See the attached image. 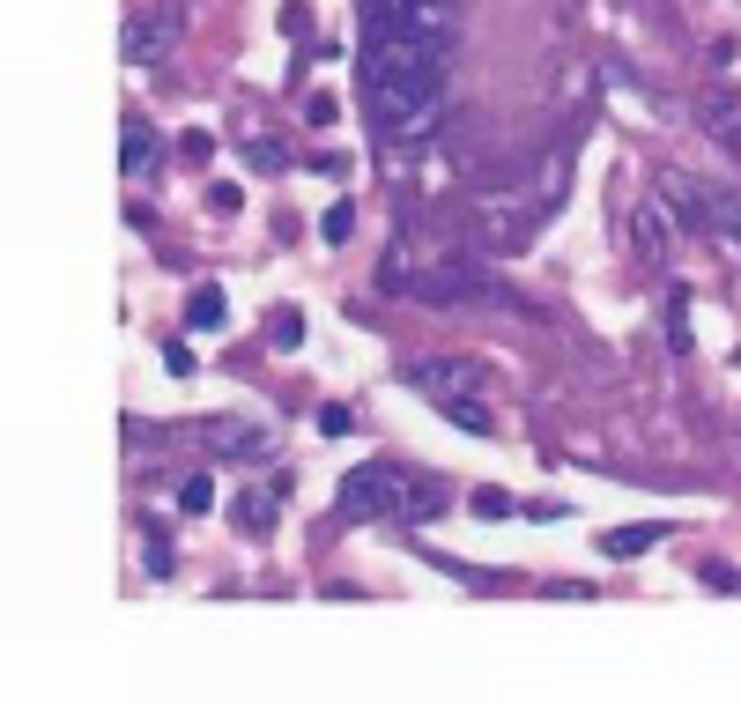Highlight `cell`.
Returning <instances> with one entry per match:
<instances>
[{
    "instance_id": "21",
    "label": "cell",
    "mask_w": 741,
    "mask_h": 704,
    "mask_svg": "<svg viewBox=\"0 0 741 704\" xmlns=\"http://www.w3.org/2000/svg\"><path fill=\"white\" fill-rule=\"evenodd\" d=\"M246 164H252V171H282L289 156H282V141H267V134H246Z\"/></svg>"
},
{
    "instance_id": "4",
    "label": "cell",
    "mask_w": 741,
    "mask_h": 704,
    "mask_svg": "<svg viewBox=\"0 0 741 704\" xmlns=\"http://www.w3.org/2000/svg\"><path fill=\"white\" fill-rule=\"evenodd\" d=\"M334 504H341V519H393L409 504V475L386 467V460H364V467L341 475V498Z\"/></svg>"
},
{
    "instance_id": "11",
    "label": "cell",
    "mask_w": 741,
    "mask_h": 704,
    "mask_svg": "<svg viewBox=\"0 0 741 704\" xmlns=\"http://www.w3.org/2000/svg\"><path fill=\"white\" fill-rule=\"evenodd\" d=\"M704 230L741 252V186H704Z\"/></svg>"
},
{
    "instance_id": "26",
    "label": "cell",
    "mask_w": 741,
    "mask_h": 704,
    "mask_svg": "<svg viewBox=\"0 0 741 704\" xmlns=\"http://www.w3.org/2000/svg\"><path fill=\"white\" fill-rule=\"evenodd\" d=\"M164 372L171 378H193V349H186V341H164Z\"/></svg>"
},
{
    "instance_id": "12",
    "label": "cell",
    "mask_w": 741,
    "mask_h": 704,
    "mask_svg": "<svg viewBox=\"0 0 741 704\" xmlns=\"http://www.w3.org/2000/svg\"><path fill=\"white\" fill-rule=\"evenodd\" d=\"M653 541H667V527H653V519H630V527H608V535L593 541V549H601L608 564H638Z\"/></svg>"
},
{
    "instance_id": "13",
    "label": "cell",
    "mask_w": 741,
    "mask_h": 704,
    "mask_svg": "<svg viewBox=\"0 0 741 704\" xmlns=\"http://www.w3.org/2000/svg\"><path fill=\"white\" fill-rule=\"evenodd\" d=\"M156 149H164V141H156V126H149V120H126L120 126V171H126V178H149V171H156Z\"/></svg>"
},
{
    "instance_id": "22",
    "label": "cell",
    "mask_w": 741,
    "mask_h": 704,
    "mask_svg": "<svg viewBox=\"0 0 741 704\" xmlns=\"http://www.w3.org/2000/svg\"><path fill=\"white\" fill-rule=\"evenodd\" d=\"M453 415V430H467V438H490V408L482 401H467V408H445Z\"/></svg>"
},
{
    "instance_id": "7",
    "label": "cell",
    "mask_w": 741,
    "mask_h": 704,
    "mask_svg": "<svg viewBox=\"0 0 741 704\" xmlns=\"http://www.w3.org/2000/svg\"><path fill=\"white\" fill-rule=\"evenodd\" d=\"M630 238H638V252H645V260H667V252L690 238V223H682V208L667 201V193H645V201H638V215H630Z\"/></svg>"
},
{
    "instance_id": "1",
    "label": "cell",
    "mask_w": 741,
    "mask_h": 704,
    "mask_svg": "<svg viewBox=\"0 0 741 704\" xmlns=\"http://www.w3.org/2000/svg\"><path fill=\"white\" fill-rule=\"evenodd\" d=\"M364 104L386 141H423L445 120V45L378 23L364 45Z\"/></svg>"
},
{
    "instance_id": "25",
    "label": "cell",
    "mask_w": 741,
    "mask_h": 704,
    "mask_svg": "<svg viewBox=\"0 0 741 704\" xmlns=\"http://www.w3.org/2000/svg\"><path fill=\"white\" fill-rule=\"evenodd\" d=\"M334 112H341V104H334L327 89H312V97H304V120H312V126H334Z\"/></svg>"
},
{
    "instance_id": "16",
    "label": "cell",
    "mask_w": 741,
    "mask_h": 704,
    "mask_svg": "<svg viewBox=\"0 0 741 704\" xmlns=\"http://www.w3.org/2000/svg\"><path fill=\"white\" fill-rule=\"evenodd\" d=\"M453 504V490L438 482V475H409V504H401V519H438Z\"/></svg>"
},
{
    "instance_id": "30",
    "label": "cell",
    "mask_w": 741,
    "mask_h": 704,
    "mask_svg": "<svg viewBox=\"0 0 741 704\" xmlns=\"http://www.w3.org/2000/svg\"><path fill=\"white\" fill-rule=\"evenodd\" d=\"M149 571H156V579H171V549H164V535H149Z\"/></svg>"
},
{
    "instance_id": "6",
    "label": "cell",
    "mask_w": 741,
    "mask_h": 704,
    "mask_svg": "<svg viewBox=\"0 0 741 704\" xmlns=\"http://www.w3.org/2000/svg\"><path fill=\"white\" fill-rule=\"evenodd\" d=\"M178 38H186V8L178 0H156V8H141L126 23L120 52H126V67H164L171 52H178Z\"/></svg>"
},
{
    "instance_id": "19",
    "label": "cell",
    "mask_w": 741,
    "mask_h": 704,
    "mask_svg": "<svg viewBox=\"0 0 741 704\" xmlns=\"http://www.w3.org/2000/svg\"><path fill=\"white\" fill-rule=\"evenodd\" d=\"M660 327H667L675 349H690V297H667V304H660Z\"/></svg>"
},
{
    "instance_id": "17",
    "label": "cell",
    "mask_w": 741,
    "mask_h": 704,
    "mask_svg": "<svg viewBox=\"0 0 741 704\" xmlns=\"http://www.w3.org/2000/svg\"><path fill=\"white\" fill-rule=\"evenodd\" d=\"M319 238H327V246H349V238H356V208L334 201L327 215H319Z\"/></svg>"
},
{
    "instance_id": "9",
    "label": "cell",
    "mask_w": 741,
    "mask_h": 704,
    "mask_svg": "<svg viewBox=\"0 0 741 704\" xmlns=\"http://www.w3.org/2000/svg\"><path fill=\"white\" fill-rule=\"evenodd\" d=\"M690 112H698V126L712 134V141H727V149L741 141V89H727V83H704Z\"/></svg>"
},
{
    "instance_id": "20",
    "label": "cell",
    "mask_w": 741,
    "mask_h": 704,
    "mask_svg": "<svg viewBox=\"0 0 741 704\" xmlns=\"http://www.w3.org/2000/svg\"><path fill=\"white\" fill-rule=\"evenodd\" d=\"M267 341H275V349H297V341H304V312H297V304H282V312L267 319Z\"/></svg>"
},
{
    "instance_id": "3",
    "label": "cell",
    "mask_w": 741,
    "mask_h": 704,
    "mask_svg": "<svg viewBox=\"0 0 741 704\" xmlns=\"http://www.w3.org/2000/svg\"><path fill=\"white\" fill-rule=\"evenodd\" d=\"M541 215H549V208H541L535 186H475L467 208H460V230H467V246H475V252L512 260V252L535 246Z\"/></svg>"
},
{
    "instance_id": "23",
    "label": "cell",
    "mask_w": 741,
    "mask_h": 704,
    "mask_svg": "<svg viewBox=\"0 0 741 704\" xmlns=\"http://www.w3.org/2000/svg\"><path fill=\"white\" fill-rule=\"evenodd\" d=\"M319 430H327V438H349V430H356V415L341 408V401H327V408H319Z\"/></svg>"
},
{
    "instance_id": "14",
    "label": "cell",
    "mask_w": 741,
    "mask_h": 704,
    "mask_svg": "<svg viewBox=\"0 0 741 704\" xmlns=\"http://www.w3.org/2000/svg\"><path fill=\"white\" fill-rule=\"evenodd\" d=\"M527 186L541 193V208L556 215V201H564V186H572V149H549V156H535V171H527Z\"/></svg>"
},
{
    "instance_id": "27",
    "label": "cell",
    "mask_w": 741,
    "mask_h": 704,
    "mask_svg": "<svg viewBox=\"0 0 741 704\" xmlns=\"http://www.w3.org/2000/svg\"><path fill=\"white\" fill-rule=\"evenodd\" d=\"M467 504H475L482 519H504V512H512V498H504V490H475V498H467Z\"/></svg>"
},
{
    "instance_id": "2",
    "label": "cell",
    "mask_w": 741,
    "mask_h": 704,
    "mask_svg": "<svg viewBox=\"0 0 741 704\" xmlns=\"http://www.w3.org/2000/svg\"><path fill=\"white\" fill-rule=\"evenodd\" d=\"M467 252L475 246H423L415 230H401V238L386 246V260H378V290H401V297H415V304H460V297L504 304V297L490 290V275H482Z\"/></svg>"
},
{
    "instance_id": "5",
    "label": "cell",
    "mask_w": 741,
    "mask_h": 704,
    "mask_svg": "<svg viewBox=\"0 0 741 704\" xmlns=\"http://www.w3.org/2000/svg\"><path fill=\"white\" fill-rule=\"evenodd\" d=\"M409 386L423 393V401H438V408H467V401H482L490 372H482L475 356H415Z\"/></svg>"
},
{
    "instance_id": "8",
    "label": "cell",
    "mask_w": 741,
    "mask_h": 704,
    "mask_svg": "<svg viewBox=\"0 0 741 704\" xmlns=\"http://www.w3.org/2000/svg\"><path fill=\"white\" fill-rule=\"evenodd\" d=\"M193 430H201L208 453H223V460H267L275 453V430H260V423H246V415H208V423H193Z\"/></svg>"
},
{
    "instance_id": "15",
    "label": "cell",
    "mask_w": 741,
    "mask_h": 704,
    "mask_svg": "<svg viewBox=\"0 0 741 704\" xmlns=\"http://www.w3.org/2000/svg\"><path fill=\"white\" fill-rule=\"evenodd\" d=\"M186 319H193L201 334H223V327H230V297L215 290V282H193V297H186Z\"/></svg>"
},
{
    "instance_id": "28",
    "label": "cell",
    "mask_w": 741,
    "mask_h": 704,
    "mask_svg": "<svg viewBox=\"0 0 741 704\" xmlns=\"http://www.w3.org/2000/svg\"><path fill=\"white\" fill-rule=\"evenodd\" d=\"M186 164H215V134H186Z\"/></svg>"
},
{
    "instance_id": "18",
    "label": "cell",
    "mask_w": 741,
    "mask_h": 704,
    "mask_svg": "<svg viewBox=\"0 0 741 704\" xmlns=\"http://www.w3.org/2000/svg\"><path fill=\"white\" fill-rule=\"evenodd\" d=\"M178 512H193V519L215 512V482H208V475H186V482H178Z\"/></svg>"
},
{
    "instance_id": "31",
    "label": "cell",
    "mask_w": 741,
    "mask_h": 704,
    "mask_svg": "<svg viewBox=\"0 0 741 704\" xmlns=\"http://www.w3.org/2000/svg\"><path fill=\"white\" fill-rule=\"evenodd\" d=\"M734 156H741V141H734Z\"/></svg>"
},
{
    "instance_id": "10",
    "label": "cell",
    "mask_w": 741,
    "mask_h": 704,
    "mask_svg": "<svg viewBox=\"0 0 741 704\" xmlns=\"http://www.w3.org/2000/svg\"><path fill=\"white\" fill-rule=\"evenodd\" d=\"M230 519H238V535H267L282 519V482H246L238 504H230Z\"/></svg>"
},
{
    "instance_id": "24",
    "label": "cell",
    "mask_w": 741,
    "mask_h": 704,
    "mask_svg": "<svg viewBox=\"0 0 741 704\" xmlns=\"http://www.w3.org/2000/svg\"><path fill=\"white\" fill-rule=\"evenodd\" d=\"M208 208H215V215H238V208H246V186H208Z\"/></svg>"
},
{
    "instance_id": "29",
    "label": "cell",
    "mask_w": 741,
    "mask_h": 704,
    "mask_svg": "<svg viewBox=\"0 0 741 704\" xmlns=\"http://www.w3.org/2000/svg\"><path fill=\"white\" fill-rule=\"evenodd\" d=\"M549 601H593V586H578V579H549Z\"/></svg>"
}]
</instances>
